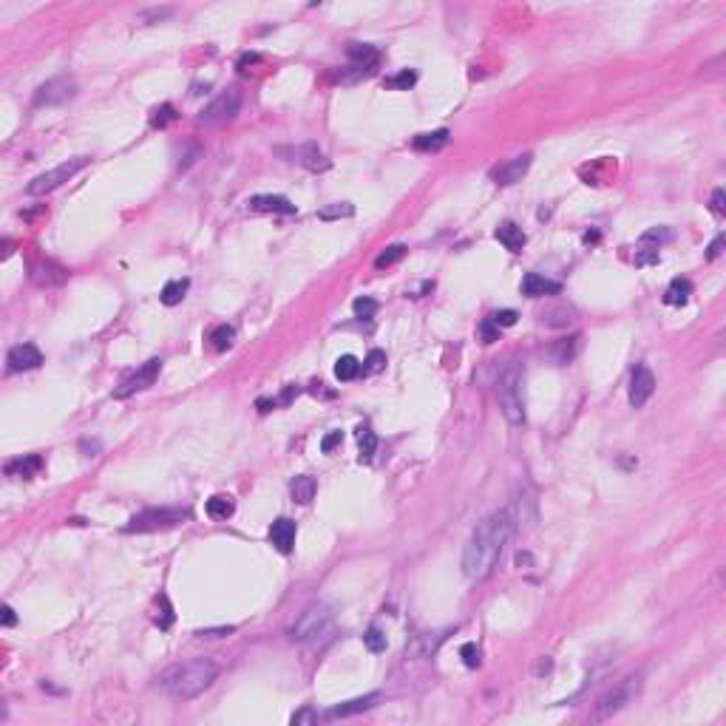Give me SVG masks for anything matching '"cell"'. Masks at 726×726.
Segmentation results:
<instances>
[{
	"label": "cell",
	"mask_w": 726,
	"mask_h": 726,
	"mask_svg": "<svg viewBox=\"0 0 726 726\" xmlns=\"http://www.w3.org/2000/svg\"><path fill=\"white\" fill-rule=\"evenodd\" d=\"M349 57L355 60V66H363V68H369V71L378 66V60H381L378 48L369 46V43H349Z\"/></svg>",
	"instance_id": "26"
},
{
	"label": "cell",
	"mask_w": 726,
	"mask_h": 726,
	"mask_svg": "<svg viewBox=\"0 0 726 726\" xmlns=\"http://www.w3.org/2000/svg\"><path fill=\"white\" fill-rule=\"evenodd\" d=\"M363 644H366L372 653H383V650H386V633H383L381 627H369V630L363 633Z\"/></svg>",
	"instance_id": "36"
},
{
	"label": "cell",
	"mask_w": 726,
	"mask_h": 726,
	"mask_svg": "<svg viewBox=\"0 0 726 726\" xmlns=\"http://www.w3.org/2000/svg\"><path fill=\"white\" fill-rule=\"evenodd\" d=\"M361 372H363V363L355 355H341L335 361V378L338 381H355Z\"/></svg>",
	"instance_id": "29"
},
{
	"label": "cell",
	"mask_w": 726,
	"mask_h": 726,
	"mask_svg": "<svg viewBox=\"0 0 726 726\" xmlns=\"http://www.w3.org/2000/svg\"><path fill=\"white\" fill-rule=\"evenodd\" d=\"M88 162H91L88 156H74V159H68V162H63V165H57V168H51V171L35 176V179L29 182V187H26V193H29V196H46V193H51V191H57L60 184H66L68 179H74Z\"/></svg>",
	"instance_id": "6"
},
{
	"label": "cell",
	"mask_w": 726,
	"mask_h": 726,
	"mask_svg": "<svg viewBox=\"0 0 726 726\" xmlns=\"http://www.w3.org/2000/svg\"><path fill=\"white\" fill-rule=\"evenodd\" d=\"M329 630H332V607L327 602H315L298 615V622L289 627V638L301 641V644H312L321 636H327Z\"/></svg>",
	"instance_id": "4"
},
{
	"label": "cell",
	"mask_w": 726,
	"mask_h": 726,
	"mask_svg": "<svg viewBox=\"0 0 726 726\" xmlns=\"http://www.w3.org/2000/svg\"><path fill=\"white\" fill-rule=\"evenodd\" d=\"M318 715H315V709H309V707H304L301 712H295L292 715V723H312Z\"/></svg>",
	"instance_id": "49"
},
{
	"label": "cell",
	"mask_w": 726,
	"mask_h": 726,
	"mask_svg": "<svg viewBox=\"0 0 726 726\" xmlns=\"http://www.w3.org/2000/svg\"><path fill=\"white\" fill-rule=\"evenodd\" d=\"M417 83V71H400L394 79H389V86H394V88H412Z\"/></svg>",
	"instance_id": "43"
},
{
	"label": "cell",
	"mask_w": 726,
	"mask_h": 726,
	"mask_svg": "<svg viewBox=\"0 0 726 726\" xmlns=\"http://www.w3.org/2000/svg\"><path fill=\"white\" fill-rule=\"evenodd\" d=\"M448 145V131L440 128V131H428V133H417V137L412 140V148L420 151V153H434L440 148Z\"/></svg>",
	"instance_id": "23"
},
{
	"label": "cell",
	"mask_w": 726,
	"mask_h": 726,
	"mask_svg": "<svg viewBox=\"0 0 726 726\" xmlns=\"http://www.w3.org/2000/svg\"><path fill=\"white\" fill-rule=\"evenodd\" d=\"M556 292H562V284L539 273H528L522 278V295H528V298H542V295H556Z\"/></svg>",
	"instance_id": "19"
},
{
	"label": "cell",
	"mask_w": 726,
	"mask_h": 726,
	"mask_svg": "<svg viewBox=\"0 0 726 726\" xmlns=\"http://www.w3.org/2000/svg\"><path fill=\"white\" fill-rule=\"evenodd\" d=\"M517 528V519H514V510L510 508H499L494 514H488L482 519L471 539L463 551V573L466 579L471 582H482L488 579L497 568V562L502 559V551L505 545L510 542V533Z\"/></svg>",
	"instance_id": "1"
},
{
	"label": "cell",
	"mask_w": 726,
	"mask_h": 726,
	"mask_svg": "<svg viewBox=\"0 0 726 726\" xmlns=\"http://www.w3.org/2000/svg\"><path fill=\"white\" fill-rule=\"evenodd\" d=\"M153 624H156L159 630H171V624H173V607H171V599H168L165 593H159V599H156Z\"/></svg>",
	"instance_id": "30"
},
{
	"label": "cell",
	"mask_w": 726,
	"mask_h": 726,
	"mask_svg": "<svg viewBox=\"0 0 726 726\" xmlns=\"http://www.w3.org/2000/svg\"><path fill=\"white\" fill-rule=\"evenodd\" d=\"M488 318H491L494 324H497V327L502 329V327H514L519 315H517L514 309H499V312H494V315H488Z\"/></svg>",
	"instance_id": "42"
},
{
	"label": "cell",
	"mask_w": 726,
	"mask_h": 726,
	"mask_svg": "<svg viewBox=\"0 0 726 726\" xmlns=\"http://www.w3.org/2000/svg\"><path fill=\"white\" fill-rule=\"evenodd\" d=\"M479 335H482V343H494V341H499V327L494 324L491 318H486L479 324Z\"/></svg>",
	"instance_id": "41"
},
{
	"label": "cell",
	"mask_w": 726,
	"mask_h": 726,
	"mask_svg": "<svg viewBox=\"0 0 726 726\" xmlns=\"http://www.w3.org/2000/svg\"><path fill=\"white\" fill-rule=\"evenodd\" d=\"M295 533H298V528H295L292 519L281 517L270 525V545L278 551V553H289L292 545H295Z\"/></svg>",
	"instance_id": "16"
},
{
	"label": "cell",
	"mask_w": 726,
	"mask_h": 726,
	"mask_svg": "<svg viewBox=\"0 0 726 726\" xmlns=\"http://www.w3.org/2000/svg\"><path fill=\"white\" fill-rule=\"evenodd\" d=\"M29 276H32V281H35L37 287H60V284L68 281V270H66V267H60L57 261H40V264H35Z\"/></svg>",
	"instance_id": "15"
},
{
	"label": "cell",
	"mask_w": 726,
	"mask_h": 726,
	"mask_svg": "<svg viewBox=\"0 0 726 726\" xmlns=\"http://www.w3.org/2000/svg\"><path fill=\"white\" fill-rule=\"evenodd\" d=\"M238 108H241V94H238L236 88H227V91H222L213 102L204 105V108L199 111V117H196V122L204 125V128H216V125L230 122V120L238 114Z\"/></svg>",
	"instance_id": "7"
},
{
	"label": "cell",
	"mask_w": 726,
	"mask_h": 726,
	"mask_svg": "<svg viewBox=\"0 0 726 726\" xmlns=\"http://www.w3.org/2000/svg\"><path fill=\"white\" fill-rule=\"evenodd\" d=\"M497 241H499V245H502L505 250L519 253V250L525 247L528 236H525V230H522L519 225H514V222H502V225L497 227Z\"/></svg>",
	"instance_id": "21"
},
{
	"label": "cell",
	"mask_w": 726,
	"mask_h": 726,
	"mask_svg": "<svg viewBox=\"0 0 726 726\" xmlns=\"http://www.w3.org/2000/svg\"><path fill=\"white\" fill-rule=\"evenodd\" d=\"M256 406H258V412H273L278 406V400H258Z\"/></svg>",
	"instance_id": "51"
},
{
	"label": "cell",
	"mask_w": 726,
	"mask_h": 726,
	"mask_svg": "<svg viewBox=\"0 0 726 726\" xmlns=\"http://www.w3.org/2000/svg\"><path fill=\"white\" fill-rule=\"evenodd\" d=\"M278 153L281 156H287L289 162H295V165H301V168H307V171H312V173H318V171H329V159H327V153L321 151L315 142H304V145H295V148H278Z\"/></svg>",
	"instance_id": "11"
},
{
	"label": "cell",
	"mask_w": 726,
	"mask_h": 726,
	"mask_svg": "<svg viewBox=\"0 0 726 726\" xmlns=\"http://www.w3.org/2000/svg\"><path fill=\"white\" fill-rule=\"evenodd\" d=\"M352 309H355L358 318H372L374 312H378V301H374V298H366V295H363V298H355Z\"/></svg>",
	"instance_id": "39"
},
{
	"label": "cell",
	"mask_w": 726,
	"mask_h": 726,
	"mask_svg": "<svg viewBox=\"0 0 726 726\" xmlns=\"http://www.w3.org/2000/svg\"><path fill=\"white\" fill-rule=\"evenodd\" d=\"M43 363V352L35 346V343H20V346H12L9 355H6V366L9 372H32Z\"/></svg>",
	"instance_id": "13"
},
{
	"label": "cell",
	"mask_w": 726,
	"mask_h": 726,
	"mask_svg": "<svg viewBox=\"0 0 726 726\" xmlns=\"http://www.w3.org/2000/svg\"><path fill=\"white\" fill-rule=\"evenodd\" d=\"M247 204H250V210H258V213H284V216H292L295 213V204L287 196H273V193L253 196Z\"/></svg>",
	"instance_id": "20"
},
{
	"label": "cell",
	"mask_w": 726,
	"mask_h": 726,
	"mask_svg": "<svg viewBox=\"0 0 726 726\" xmlns=\"http://www.w3.org/2000/svg\"><path fill=\"white\" fill-rule=\"evenodd\" d=\"M315 491H318V482H315L312 477H307V474L295 477V479L289 482V494H292V499L298 502V505L312 502V499H315Z\"/></svg>",
	"instance_id": "24"
},
{
	"label": "cell",
	"mask_w": 726,
	"mask_h": 726,
	"mask_svg": "<svg viewBox=\"0 0 726 726\" xmlns=\"http://www.w3.org/2000/svg\"><path fill=\"white\" fill-rule=\"evenodd\" d=\"M460 656H463V664H466V667H471V669L479 667V647H477L474 641L463 644V647H460Z\"/></svg>",
	"instance_id": "40"
},
{
	"label": "cell",
	"mask_w": 726,
	"mask_h": 726,
	"mask_svg": "<svg viewBox=\"0 0 726 726\" xmlns=\"http://www.w3.org/2000/svg\"><path fill=\"white\" fill-rule=\"evenodd\" d=\"M216 678H219V664H216V661H210V658H191V661H184V664L168 667V669L162 672V678H159V684H162V689H165L171 698H182V701H187V698L202 695Z\"/></svg>",
	"instance_id": "2"
},
{
	"label": "cell",
	"mask_w": 726,
	"mask_h": 726,
	"mask_svg": "<svg viewBox=\"0 0 726 726\" xmlns=\"http://www.w3.org/2000/svg\"><path fill=\"white\" fill-rule=\"evenodd\" d=\"M647 264H658V250H644L636 256V267H647Z\"/></svg>",
	"instance_id": "48"
},
{
	"label": "cell",
	"mask_w": 726,
	"mask_h": 726,
	"mask_svg": "<svg viewBox=\"0 0 726 726\" xmlns=\"http://www.w3.org/2000/svg\"><path fill=\"white\" fill-rule=\"evenodd\" d=\"M689 295H692V284L687 278H672L667 292H664V304L667 307H681L689 301Z\"/></svg>",
	"instance_id": "25"
},
{
	"label": "cell",
	"mask_w": 726,
	"mask_h": 726,
	"mask_svg": "<svg viewBox=\"0 0 726 726\" xmlns=\"http://www.w3.org/2000/svg\"><path fill=\"white\" fill-rule=\"evenodd\" d=\"M720 253H723V236H718V238L712 241V245L707 247V258H709V261H715Z\"/></svg>",
	"instance_id": "50"
},
{
	"label": "cell",
	"mask_w": 726,
	"mask_h": 726,
	"mask_svg": "<svg viewBox=\"0 0 726 726\" xmlns=\"http://www.w3.org/2000/svg\"><path fill=\"white\" fill-rule=\"evenodd\" d=\"M497 392H499V406L502 414L510 426H522L525 423V397H522V366L517 361H510L497 381Z\"/></svg>",
	"instance_id": "3"
},
{
	"label": "cell",
	"mask_w": 726,
	"mask_h": 726,
	"mask_svg": "<svg viewBox=\"0 0 726 726\" xmlns=\"http://www.w3.org/2000/svg\"><path fill=\"white\" fill-rule=\"evenodd\" d=\"M590 241H599V233L593 230V233H584V245H590Z\"/></svg>",
	"instance_id": "55"
},
{
	"label": "cell",
	"mask_w": 726,
	"mask_h": 726,
	"mask_svg": "<svg viewBox=\"0 0 726 726\" xmlns=\"http://www.w3.org/2000/svg\"><path fill=\"white\" fill-rule=\"evenodd\" d=\"M236 627L227 624V627H204V630H196L199 638H225V636H233Z\"/></svg>",
	"instance_id": "45"
},
{
	"label": "cell",
	"mask_w": 726,
	"mask_h": 726,
	"mask_svg": "<svg viewBox=\"0 0 726 726\" xmlns=\"http://www.w3.org/2000/svg\"><path fill=\"white\" fill-rule=\"evenodd\" d=\"M531 162H533L531 153L514 156V159H508L505 165H499L497 171H491V179H494L497 184H502V187H505V184H517V182H522V176L528 173Z\"/></svg>",
	"instance_id": "14"
},
{
	"label": "cell",
	"mask_w": 726,
	"mask_h": 726,
	"mask_svg": "<svg viewBox=\"0 0 726 726\" xmlns=\"http://www.w3.org/2000/svg\"><path fill=\"white\" fill-rule=\"evenodd\" d=\"M573 321V312L571 309H551L542 315V324L545 327H568Z\"/></svg>",
	"instance_id": "37"
},
{
	"label": "cell",
	"mask_w": 726,
	"mask_h": 726,
	"mask_svg": "<svg viewBox=\"0 0 726 726\" xmlns=\"http://www.w3.org/2000/svg\"><path fill=\"white\" fill-rule=\"evenodd\" d=\"M159 369H162V361H159V358L145 361L137 372H131L128 378L114 389V397H117V400H125V397H131V394H137V392L153 386V381L159 378Z\"/></svg>",
	"instance_id": "10"
},
{
	"label": "cell",
	"mask_w": 726,
	"mask_h": 726,
	"mask_svg": "<svg viewBox=\"0 0 726 726\" xmlns=\"http://www.w3.org/2000/svg\"><path fill=\"white\" fill-rule=\"evenodd\" d=\"M528 562H531V556H528V553H519V556H517V564H528Z\"/></svg>",
	"instance_id": "56"
},
{
	"label": "cell",
	"mask_w": 726,
	"mask_h": 726,
	"mask_svg": "<svg viewBox=\"0 0 726 726\" xmlns=\"http://www.w3.org/2000/svg\"><path fill=\"white\" fill-rule=\"evenodd\" d=\"M341 443H343V434H341V432H332V434H327L324 440H321V451L329 454V451H332L335 446H341Z\"/></svg>",
	"instance_id": "47"
},
{
	"label": "cell",
	"mask_w": 726,
	"mask_h": 726,
	"mask_svg": "<svg viewBox=\"0 0 726 726\" xmlns=\"http://www.w3.org/2000/svg\"><path fill=\"white\" fill-rule=\"evenodd\" d=\"M641 241H658V245H664V241H672V230L669 227H653L641 236Z\"/></svg>",
	"instance_id": "44"
},
{
	"label": "cell",
	"mask_w": 726,
	"mask_h": 726,
	"mask_svg": "<svg viewBox=\"0 0 726 726\" xmlns=\"http://www.w3.org/2000/svg\"><path fill=\"white\" fill-rule=\"evenodd\" d=\"M40 468H43V457L40 454H26V457H17V460L6 463V474L9 477H23V479H32Z\"/></svg>",
	"instance_id": "22"
},
{
	"label": "cell",
	"mask_w": 726,
	"mask_h": 726,
	"mask_svg": "<svg viewBox=\"0 0 726 726\" xmlns=\"http://www.w3.org/2000/svg\"><path fill=\"white\" fill-rule=\"evenodd\" d=\"M579 335H571V338H562V341H553L548 349H545V355L556 363V366H568L573 358H576V352H579Z\"/></svg>",
	"instance_id": "18"
},
{
	"label": "cell",
	"mask_w": 726,
	"mask_h": 726,
	"mask_svg": "<svg viewBox=\"0 0 726 726\" xmlns=\"http://www.w3.org/2000/svg\"><path fill=\"white\" fill-rule=\"evenodd\" d=\"M173 120H176V108H173L171 102H165V105H159V108H153V114H151V128H168Z\"/></svg>",
	"instance_id": "34"
},
{
	"label": "cell",
	"mask_w": 726,
	"mask_h": 726,
	"mask_svg": "<svg viewBox=\"0 0 726 726\" xmlns=\"http://www.w3.org/2000/svg\"><path fill=\"white\" fill-rule=\"evenodd\" d=\"M318 216L324 219V222H332V219H349V216H355V207L349 204V202H341V204H332V207L318 210Z\"/></svg>",
	"instance_id": "35"
},
{
	"label": "cell",
	"mask_w": 726,
	"mask_h": 726,
	"mask_svg": "<svg viewBox=\"0 0 726 726\" xmlns=\"http://www.w3.org/2000/svg\"><path fill=\"white\" fill-rule=\"evenodd\" d=\"M12 624H15V610L6 604L3 607V627H12Z\"/></svg>",
	"instance_id": "52"
},
{
	"label": "cell",
	"mask_w": 726,
	"mask_h": 726,
	"mask_svg": "<svg viewBox=\"0 0 726 726\" xmlns=\"http://www.w3.org/2000/svg\"><path fill=\"white\" fill-rule=\"evenodd\" d=\"M187 287H191V281H187V278L168 281V284L162 287V295H159V301H162L165 307H176V304H182V298L187 295Z\"/></svg>",
	"instance_id": "28"
},
{
	"label": "cell",
	"mask_w": 726,
	"mask_h": 726,
	"mask_svg": "<svg viewBox=\"0 0 726 726\" xmlns=\"http://www.w3.org/2000/svg\"><path fill=\"white\" fill-rule=\"evenodd\" d=\"M656 392V378L647 366H636L633 369V378H630V406L633 409H641L644 403H647Z\"/></svg>",
	"instance_id": "12"
},
{
	"label": "cell",
	"mask_w": 726,
	"mask_h": 726,
	"mask_svg": "<svg viewBox=\"0 0 726 726\" xmlns=\"http://www.w3.org/2000/svg\"><path fill=\"white\" fill-rule=\"evenodd\" d=\"M187 510L184 508H148L142 514H137L128 525H125V533H151V531H168V528H176L179 522H184Z\"/></svg>",
	"instance_id": "5"
},
{
	"label": "cell",
	"mask_w": 726,
	"mask_h": 726,
	"mask_svg": "<svg viewBox=\"0 0 726 726\" xmlns=\"http://www.w3.org/2000/svg\"><path fill=\"white\" fill-rule=\"evenodd\" d=\"M381 701V692H369V695H363V698H352V701H343V704H338V707H332V709H327V718L329 720H335V718H349V715H358V712H366V709H372L374 704Z\"/></svg>",
	"instance_id": "17"
},
{
	"label": "cell",
	"mask_w": 726,
	"mask_h": 726,
	"mask_svg": "<svg viewBox=\"0 0 726 726\" xmlns=\"http://www.w3.org/2000/svg\"><path fill=\"white\" fill-rule=\"evenodd\" d=\"M74 94H77L74 77L57 74V77L46 79V83L35 91V105H37V108H43V105H46V108H48V105H63V102L74 99Z\"/></svg>",
	"instance_id": "9"
},
{
	"label": "cell",
	"mask_w": 726,
	"mask_h": 726,
	"mask_svg": "<svg viewBox=\"0 0 726 726\" xmlns=\"http://www.w3.org/2000/svg\"><path fill=\"white\" fill-rule=\"evenodd\" d=\"M709 207H712L715 216H723V213H726V193H723V187H718V191L712 193V204H709Z\"/></svg>",
	"instance_id": "46"
},
{
	"label": "cell",
	"mask_w": 726,
	"mask_h": 726,
	"mask_svg": "<svg viewBox=\"0 0 726 726\" xmlns=\"http://www.w3.org/2000/svg\"><path fill=\"white\" fill-rule=\"evenodd\" d=\"M403 256H406V245H392V247H386L378 258H374V267H378V270H386V267L397 264Z\"/></svg>",
	"instance_id": "32"
},
{
	"label": "cell",
	"mask_w": 726,
	"mask_h": 726,
	"mask_svg": "<svg viewBox=\"0 0 726 726\" xmlns=\"http://www.w3.org/2000/svg\"><path fill=\"white\" fill-rule=\"evenodd\" d=\"M358 446H361V460H372L374 451H378V437H374V432H369V428H361L358 432Z\"/></svg>",
	"instance_id": "33"
},
{
	"label": "cell",
	"mask_w": 726,
	"mask_h": 726,
	"mask_svg": "<svg viewBox=\"0 0 726 726\" xmlns=\"http://www.w3.org/2000/svg\"><path fill=\"white\" fill-rule=\"evenodd\" d=\"M383 366H386V352H381V349H372V352L366 355V361H363V372L374 374V372H381Z\"/></svg>",
	"instance_id": "38"
},
{
	"label": "cell",
	"mask_w": 726,
	"mask_h": 726,
	"mask_svg": "<svg viewBox=\"0 0 726 726\" xmlns=\"http://www.w3.org/2000/svg\"><path fill=\"white\" fill-rule=\"evenodd\" d=\"M204 510H207V517H210V519H230V517H233V510H236V505H233L230 497L216 494V497H210V499H207Z\"/></svg>",
	"instance_id": "27"
},
{
	"label": "cell",
	"mask_w": 726,
	"mask_h": 726,
	"mask_svg": "<svg viewBox=\"0 0 726 726\" xmlns=\"http://www.w3.org/2000/svg\"><path fill=\"white\" fill-rule=\"evenodd\" d=\"M551 667H553V664H551V658H542L539 664H536V672H539V676H542V672H551Z\"/></svg>",
	"instance_id": "53"
},
{
	"label": "cell",
	"mask_w": 726,
	"mask_h": 726,
	"mask_svg": "<svg viewBox=\"0 0 726 726\" xmlns=\"http://www.w3.org/2000/svg\"><path fill=\"white\" fill-rule=\"evenodd\" d=\"M638 687H641V676H630V678H624L618 687H613V689H607L604 695H599L593 720H604V718L615 715L618 709H624V704L638 692Z\"/></svg>",
	"instance_id": "8"
},
{
	"label": "cell",
	"mask_w": 726,
	"mask_h": 726,
	"mask_svg": "<svg viewBox=\"0 0 726 726\" xmlns=\"http://www.w3.org/2000/svg\"><path fill=\"white\" fill-rule=\"evenodd\" d=\"M233 338H236V329L230 324H222V327H216L210 332V343H213L216 352H227V349L233 346Z\"/></svg>",
	"instance_id": "31"
},
{
	"label": "cell",
	"mask_w": 726,
	"mask_h": 726,
	"mask_svg": "<svg viewBox=\"0 0 726 726\" xmlns=\"http://www.w3.org/2000/svg\"><path fill=\"white\" fill-rule=\"evenodd\" d=\"M9 256H12V241L3 238V258H9Z\"/></svg>",
	"instance_id": "54"
}]
</instances>
